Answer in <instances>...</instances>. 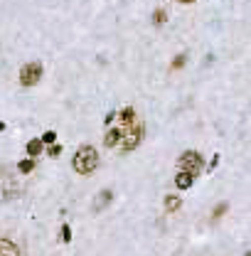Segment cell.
<instances>
[{
    "label": "cell",
    "mask_w": 251,
    "mask_h": 256,
    "mask_svg": "<svg viewBox=\"0 0 251 256\" xmlns=\"http://www.w3.org/2000/svg\"><path fill=\"white\" fill-rule=\"evenodd\" d=\"M111 200H113V192L111 190H101L99 195H96V200H94V212H101V210H106L108 205H111Z\"/></svg>",
    "instance_id": "cell-6"
},
{
    "label": "cell",
    "mask_w": 251,
    "mask_h": 256,
    "mask_svg": "<svg viewBox=\"0 0 251 256\" xmlns=\"http://www.w3.org/2000/svg\"><path fill=\"white\" fill-rule=\"evenodd\" d=\"M143 123L141 121H136L133 126H128V128H123V138H121V150L123 153H131L133 148H138L141 146V141H143Z\"/></svg>",
    "instance_id": "cell-2"
},
{
    "label": "cell",
    "mask_w": 251,
    "mask_h": 256,
    "mask_svg": "<svg viewBox=\"0 0 251 256\" xmlns=\"http://www.w3.org/2000/svg\"><path fill=\"white\" fill-rule=\"evenodd\" d=\"M118 123H121V128H128V126H133L136 123V111L131 109V106H126L123 111H118Z\"/></svg>",
    "instance_id": "cell-8"
},
{
    "label": "cell",
    "mask_w": 251,
    "mask_h": 256,
    "mask_svg": "<svg viewBox=\"0 0 251 256\" xmlns=\"http://www.w3.org/2000/svg\"><path fill=\"white\" fill-rule=\"evenodd\" d=\"M42 146H44V143H42V138H32V141L27 143V155H30V158L39 155V153H42Z\"/></svg>",
    "instance_id": "cell-11"
},
{
    "label": "cell",
    "mask_w": 251,
    "mask_h": 256,
    "mask_svg": "<svg viewBox=\"0 0 251 256\" xmlns=\"http://www.w3.org/2000/svg\"><path fill=\"white\" fill-rule=\"evenodd\" d=\"M224 212H227V202H222V205H217V207H215V215H212V219H219Z\"/></svg>",
    "instance_id": "cell-17"
},
{
    "label": "cell",
    "mask_w": 251,
    "mask_h": 256,
    "mask_svg": "<svg viewBox=\"0 0 251 256\" xmlns=\"http://www.w3.org/2000/svg\"><path fill=\"white\" fill-rule=\"evenodd\" d=\"M178 168L185 170V173H190V175H200L202 168H205V160H202V155L197 150H185L178 158Z\"/></svg>",
    "instance_id": "cell-4"
},
{
    "label": "cell",
    "mask_w": 251,
    "mask_h": 256,
    "mask_svg": "<svg viewBox=\"0 0 251 256\" xmlns=\"http://www.w3.org/2000/svg\"><path fill=\"white\" fill-rule=\"evenodd\" d=\"M185 62H187V57H185V54H178V57L173 59V69H182Z\"/></svg>",
    "instance_id": "cell-15"
},
{
    "label": "cell",
    "mask_w": 251,
    "mask_h": 256,
    "mask_svg": "<svg viewBox=\"0 0 251 256\" xmlns=\"http://www.w3.org/2000/svg\"><path fill=\"white\" fill-rule=\"evenodd\" d=\"M180 205H182V200H180L178 195H168V197H165V210H168V212H178Z\"/></svg>",
    "instance_id": "cell-12"
},
{
    "label": "cell",
    "mask_w": 251,
    "mask_h": 256,
    "mask_svg": "<svg viewBox=\"0 0 251 256\" xmlns=\"http://www.w3.org/2000/svg\"><path fill=\"white\" fill-rule=\"evenodd\" d=\"M0 256H20L17 244H12L10 239H0Z\"/></svg>",
    "instance_id": "cell-10"
},
{
    "label": "cell",
    "mask_w": 251,
    "mask_h": 256,
    "mask_svg": "<svg viewBox=\"0 0 251 256\" xmlns=\"http://www.w3.org/2000/svg\"><path fill=\"white\" fill-rule=\"evenodd\" d=\"M165 20H168V15H165V10H155L153 12V25H165Z\"/></svg>",
    "instance_id": "cell-14"
},
{
    "label": "cell",
    "mask_w": 251,
    "mask_h": 256,
    "mask_svg": "<svg viewBox=\"0 0 251 256\" xmlns=\"http://www.w3.org/2000/svg\"><path fill=\"white\" fill-rule=\"evenodd\" d=\"M74 170L79 175H91L96 168H99V153L94 146H81L76 153H74V160H72Z\"/></svg>",
    "instance_id": "cell-1"
},
{
    "label": "cell",
    "mask_w": 251,
    "mask_h": 256,
    "mask_svg": "<svg viewBox=\"0 0 251 256\" xmlns=\"http://www.w3.org/2000/svg\"><path fill=\"white\" fill-rule=\"evenodd\" d=\"M20 183H17V178L10 173V170H0V202H7V200H12V197H17L20 195Z\"/></svg>",
    "instance_id": "cell-3"
},
{
    "label": "cell",
    "mask_w": 251,
    "mask_h": 256,
    "mask_svg": "<svg viewBox=\"0 0 251 256\" xmlns=\"http://www.w3.org/2000/svg\"><path fill=\"white\" fill-rule=\"evenodd\" d=\"M59 153H62V146H57V143H54V146H49V155H54V158H57Z\"/></svg>",
    "instance_id": "cell-19"
},
{
    "label": "cell",
    "mask_w": 251,
    "mask_h": 256,
    "mask_svg": "<svg viewBox=\"0 0 251 256\" xmlns=\"http://www.w3.org/2000/svg\"><path fill=\"white\" fill-rule=\"evenodd\" d=\"M217 163H219V155H215V158H212V163H210V170H215V168H217Z\"/></svg>",
    "instance_id": "cell-20"
},
{
    "label": "cell",
    "mask_w": 251,
    "mask_h": 256,
    "mask_svg": "<svg viewBox=\"0 0 251 256\" xmlns=\"http://www.w3.org/2000/svg\"><path fill=\"white\" fill-rule=\"evenodd\" d=\"M62 242H64V244H69V242H72V229H69V224H64V227H62Z\"/></svg>",
    "instance_id": "cell-18"
},
{
    "label": "cell",
    "mask_w": 251,
    "mask_h": 256,
    "mask_svg": "<svg viewBox=\"0 0 251 256\" xmlns=\"http://www.w3.org/2000/svg\"><path fill=\"white\" fill-rule=\"evenodd\" d=\"M178 2H182V5H190V2H195V0H178Z\"/></svg>",
    "instance_id": "cell-21"
},
{
    "label": "cell",
    "mask_w": 251,
    "mask_h": 256,
    "mask_svg": "<svg viewBox=\"0 0 251 256\" xmlns=\"http://www.w3.org/2000/svg\"><path fill=\"white\" fill-rule=\"evenodd\" d=\"M0 131H5V123H2V121H0Z\"/></svg>",
    "instance_id": "cell-22"
},
{
    "label": "cell",
    "mask_w": 251,
    "mask_h": 256,
    "mask_svg": "<svg viewBox=\"0 0 251 256\" xmlns=\"http://www.w3.org/2000/svg\"><path fill=\"white\" fill-rule=\"evenodd\" d=\"M244 256H251V252H247V254H244Z\"/></svg>",
    "instance_id": "cell-23"
},
{
    "label": "cell",
    "mask_w": 251,
    "mask_h": 256,
    "mask_svg": "<svg viewBox=\"0 0 251 256\" xmlns=\"http://www.w3.org/2000/svg\"><path fill=\"white\" fill-rule=\"evenodd\" d=\"M121 138H123V128L118 126V128H111L106 136H104V146L106 148H116L118 143H121Z\"/></svg>",
    "instance_id": "cell-7"
},
{
    "label": "cell",
    "mask_w": 251,
    "mask_h": 256,
    "mask_svg": "<svg viewBox=\"0 0 251 256\" xmlns=\"http://www.w3.org/2000/svg\"><path fill=\"white\" fill-rule=\"evenodd\" d=\"M17 170H20V173H32V170H35V160H32V158L20 160V163H17Z\"/></svg>",
    "instance_id": "cell-13"
},
{
    "label": "cell",
    "mask_w": 251,
    "mask_h": 256,
    "mask_svg": "<svg viewBox=\"0 0 251 256\" xmlns=\"http://www.w3.org/2000/svg\"><path fill=\"white\" fill-rule=\"evenodd\" d=\"M54 141H57V133H54V131H47V133L42 136V143H47V146H54Z\"/></svg>",
    "instance_id": "cell-16"
},
{
    "label": "cell",
    "mask_w": 251,
    "mask_h": 256,
    "mask_svg": "<svg viewBox=\"0 0 251 256\" xmlns=\"http://www.w3.org/2000/svg\"><path fill=\"white\" fill-rule=\"evenodd\" d=\"M192 183H195V175H190V173H185V170H180V173L175 175V185H178V190H190Z\"/></svg>",
    "instance_id": "cell-9"
},
{
    "label": "cell",
    "mask_w": 251,
    "mask_h": 256,
    "mask_svg": "<svg viewBox=\"0 0 251 256\" xmlns=\"http://www.w3.org/2000/svg\"><path fill=\"white\" fill-rule=\"evenodd\" d=\"M42 79V64L39 62H27L20 69V84L22 86H35Z\"/></svg>",
    "instance_id": "cell-5"
}]
</instances>
